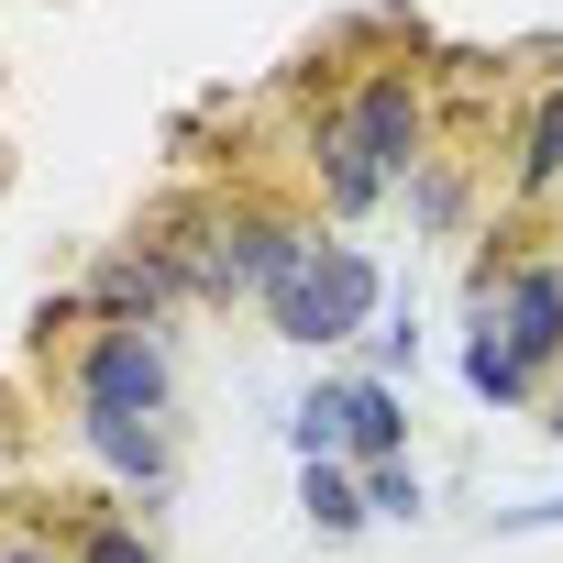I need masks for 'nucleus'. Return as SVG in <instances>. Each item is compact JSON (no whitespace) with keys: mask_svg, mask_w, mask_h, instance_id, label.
<instances>
[{"mask_svg":"<svg viewBox=\"0 0 563 563\" xmlns=\"http://www.w3.org/2000/svg\"><path fill=\"white\" fill-rule=\"evenodd\" d=\"M464 387L486 398V409H541V376L519 365V343L508 332H486V321H464Z\"/></svg>","mask_w":563,"mask_h":563,"instance_id":"9b49d317","label":"nucleus"},{"mask_svg":"<svg viewBox=\"0 0 563 563\" xmlns=\"http://www.w3.org/2000/svg\"><path fill=\"white\" fill-rule=\"evenodd\" d=\"M45 365H56L67 409H166L177 420V343H166V321H89Z\"/></svg>","mask_w":563,"mask_h":563,"instance_id":"20e7f679","label":"nucleus"},{"mask_svg":"<svg viewBox=\"0 0 563 563\" xmlns=\"http://www.w3.org/2000/svg\"><path fill=\"white\" fill-rule=\"evenodd\" d=\"M464 321L508 332L519 365L552 387V365H563V254H475V276H464Z\"/></svg>","mask_w":563,"mask_h":563,"instance_id":"39448f33","label":"nucleus"},{"mask_svg":"<svg viewBox=\"0 0 563 563\" xmlns=\"http://www.w3.org/2000/svg\"><path fill=\"white\" fill-rule=\"evenodd\" d=\"M78 299H89V321H177V310H199V288H188V265H177V243L144 221L133 243H111L89 276H78Z\"/></svg>","mask_w":563,"mask_h":563,"instance_id":"423d86ee","label":"nucleus"},{"mask_svg":"<svg viewBox=\"0 0 563 563\" xmlns=\"http://www.w3.org/2000/svg\"><path fill=\"white\" fill-rule=\"evenodd\" d=\"M343 409H354V365H332L321 387H299V409H288V453L310 464V453H343Z\"/></svg>","mask_w":563,"mask_h":563,"instance_id":"ddd939ff","label":"nucleus"},{"mask_svg":"<svg viewBox=\"0 0 563 563\" xmlns=\"http://www.w3.org/2000/svg\"><path fill=\"white\" fill-rule=\"evenodd\" d=\"M78 563H166V541H155V519H133V508H78Z\"/></svg>","mask_w":563,"mask_h":563,"instance_id":"4468645a","label":"nucleus"},{"mask_svg":"<svg viewBox=\"0 0 563 563\" xmlns=\"http://www.w3.org/2000/svg\"><path fill=\"white\" fill-rule=\"evenodd\" d=\"M299 519H310L321 541H365V530H376L365 464H354V453H310V464H299Z\"/></svg>","mask_w":563,"mask_h":563,"instance_id":"6e6552de","label":"nucleus"},{"mask_svg":"<svg viewBox=\"0 0 563 563\" xmlns=\"http://www.w3.org/2000/svg\"><path fill=\"white\" fill-rule=\"evenodd\" d=\"M508 530H563V497H530V508H497V541Z\"/></svg>","mask_w":563,"mask_h":563,"instance_id":"a211bd4d","label":"nucleus"},{"mask_svg":"<svg viewBox=\"0 0 563 563\" xmlns=\"http://www.w3.org/2000/svg\"><path fill=\"white\" fill-rule=\"evenodd\" d=\"M464 199H475V188H464V155H442V144H431V155L409 166V188H398L409 232H453V221H464Z\"/></svg>","mask_w":563,"mask_h":563,"instance_id":"f8f14e48","label":"nucleus"},{"mask_svg":"<svg viewBox=\"0 0 563 563\" xmlns=\"http://www.w3.org/2000/svg\"><path fill=\"white\" fill-rule=\"evenodd\" d=\"M0 563H78V541H67L56 519H34V508H12V519H0Z\"/></svg>","mask_w":563,"mask_h":563,"instance_id":"f3484780","label":"nucleus"},{"mask_svg":"<svg viewBox=\"0 0 563 563\" xmlns=\"http://www.w3.org/2000/svg\"><path fill=\"white\" fill-rule=\"evenodd\" d=\"M343 453H354V464H387V453H409V398H398V376H365V365H354Z\"/></svg>","mask_w":563,"mask_h":563,"instance_id":"9d476101","label":"nucleus"},{"mask_svg":"<svg viewBox=\"0 0 563 563\" xmlns=\"http://www.w3.org/2000/svg\"><path fill=\"white\" fill-rule=\"evenodd\" d=\"M155 232L177 243V265H188L199 310H243V299H265L276 276H288V265L310 254L321 210H299V199H265V188H210V199H177V210H155Z\"/></svg>","mask_w":563,"mask_h":563,"instance_id":"f03ea898","label":"nucleus"},{"mask_svg":"<svg viewBox=\"0 0 563 563\" xmlns=\"http://www.w3.org/2000/svg\"><path fill=\"white\" fill-rule=\"evenodd\" d=\"M541 431L563 442V365H552V387H541Z\"/></svg>","mask_w":563,"mask_h":563,"instance_id":"6ab92c4d","label":"nucleus"},{"mask_svg":"<svg viewBox=\"0 0 563 563\" xmlns=\"http://www.w3.org/2000/svg\"><path fill=\"white\" fill-rule=\"evenodd\" d=\"M508 199L519 210H541V199H563V78L530 100V122H519V166H508Z\"/></svg>","mask_w":563,"mask_h":563,"instance_id":"1a4fd4ad","label":"nucleus"},{"mask_svg":"<svg viewBox=\"0 0 563 563\" xmlns=\"http://www.w3.org/2000/svg\"><path fill=\"white\" fill-rule=\"evenodd\" d=\"M431 155V78L398 56V67H365V78H343L321 111H310V199H321V221H376L398 188H409V166Z\"/></svg>","mask_w":563,"mask_h":563,"instance_id":"f257e3e1","label":"nucleus"},{"mask_svg":"<svg viewBox=\"0 0 563 563\" xmlns=\"http://www.w3.org/2000/svg\"><path fill=\"white\" fill-rule=\"evenodd\" d=\"M365 508H376V519H398V530H409V519H420V508H431V486H420V464H409V453H387V464H365Z\"/></svg>","mask_w":563,"mask_h":563,"instance_id":"dca6fc26","label":"nucleus"},{"mask_svg":"<svg viewBox=\"0 0 563 563\" xmlns=\"http://www.w3.org/2000/svg\"><path fill=\"white\" fill-rule=\"evenodd\" d=\"M254 310H265L276 343H299V354H354L365 321L387 310V265H376V243H354V232L332 221V232H310V254L276 276Z\"/></svg>","mask_w":563,"mask_h":563,"instance_id":"7ed1b4c3","label":"nucleus"},{"mask_svg":"<svg viewBox=\"0 0 563 563\" xmlns=\"http://www.w3.org/2000/svg\"><path fill=\"white\" fill-rule=\"evenodd\" d=\"M67 431H78V453L122 486V497H166L177 486V420L166 409H67Z\"/></svg>","mask_w":563,"mask_h":563,"instance_id":"0eeeda50","label":"nucleus"},{"mask_svg":"<svg viewBox=\"0 0 563 563\" xmlns=\"http://www.w3.org/2000/svg\"><path fill=\"white\" fill-rule=\"evenodd\" d=\"M354 365H365V376H420V321H409V299H387V310L365 321Z\"/></svg>","mask_w":563,"mask_h":563,"instance_id":"2eb2a0df","label":"nucleus"}]
</instances>
